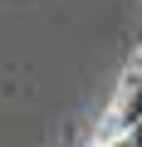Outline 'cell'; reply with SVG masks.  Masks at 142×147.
<instances>
[{"label": "cell", "mask_w": 142, "mask_h": 147, "mask_svg": "<svg viewBox=\"0 0 142 147\" xmlns=\"http://www.w3.org/2000/svg\"><path fill=\"white\" fill-rule=\"evenodd\" d=\"M127 137H132V147H142V123H137V127H132Z\"/></svg>", "instance_id": "cell-1"}]
</instances>
